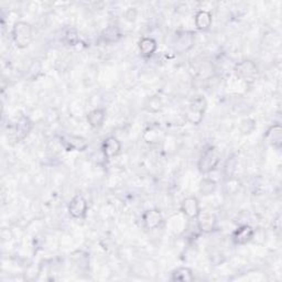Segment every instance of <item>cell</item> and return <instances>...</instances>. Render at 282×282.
<instances>
[{"label": "cell", "mask_w": 282, "mask_h": 282, "mask_svg": "<svg viewBox=\"0 0 282 282\" xmlns=\"http://www.w3.org/2000/svg\"><path fill=\"white\" fill-rule=\"evenodd\" d=\"M11 35H13V39L18 48L26 49L32 42L33 28L30 23L25 21H18L13 27Z\"/></svg>", "instance_id": "cell-1"}, {"label": "cell", "mask_w": 282, "mask_h": 282, "mask_svg": "<svg viewBox=\"0 0 282 282\" xmlns=\"http://www.w3.org/2000/svg\"><path fill=\"white\" fill-rule=\"evenodd\" d=\"M221 161V154L215 147H209L208 149L203 152L197 163V168L199 172L203 174L210 173L215 168L219 166Z\"/></svg>", "instance_id": "cell-2"}, {"label": "cell", "mask_w": 282, "mask_h": 282, "mask_svg": "<svg viewBox=\"0 0 282 282\" xmlns=\"http://www.w3.org/2000/svg\"><path fill=\"white\" fill-rule=\"evenodd\" d=\"M234 72L237 75V78L242 79L243 81L251 82L256 79L258 74V67L252 61L245 60L235 65Z\"/></svg>", "instance_id": "cell-3"}, {"label": "cell", "mask_w": 282, "mask_h": 282, "mask_svg": "<svg viewBox=\"0 0 282 282\" xmlns=\"http://www.w3.org/2000/svg\"><path fill=\"white\" fill-rule=\"evenodd\" d=\"M197 229L203 234H209L215 229L217 220L215 214L208 210H201L196 217Z\"/></svg>", "instance_id": "cell-4"}, {"label": "cell", "mask_w": 282, "mask_h": 282, "mask_svg": "<svg viewBox=\"0 0 282 282\" xmlns=\"http://www.w3.org/2000/svg\"><path fill=\"white\" fill-rule=\"evenodd\" d=\"M195 43V35L190 31L179 32L173 42V49L176 53H184L191 50Z\"/></svg>", "instance_id": "cell-5"}, {"label": "cell", "mask_w": 282, "mask_h": 282, "mask_svg": "<svg viewBox=\"0 0 282 282\" xmlns=\"http://www.w3.org/2000/svg\"><path fill=\"white\" fill-rule=\"evenodd\" d=\"M87 201L82 194H76V195L70 199L68 204V213L73 219L80 220L85 217L87 213Z\"/></svg>", "instance_id": "cell-6"}, {"label": "cell", "mask_w": 282, "mask_h": 282, "mask_svg": "<svg viewBox=\"0 0 282 282\" xmlns=\"http://www.w3.org/2000/svg\"><path fill=\"white\" fill-rule=\"evenodd\" d=\"M255 236V229L250 227L249 225H242L239 226L236 231L233 233V243L235 245H246L250 240L254 239Z\"/></svg>", "instance_id": "cell-7"}, {"label": "cell", "mask_w": 282, "mask_h": 282, "mask_svg": "<svg viewBox=\"0 0 282 282\" xmlns=\"http://www.w3.org/2000/svg\"><path fill=\"white\" fill-rule=\"evenodd\" d=\"M181 212L187 219L195 220L197 215L199 214V212H201L198 199L194 196H189L184 198L181 203Z\"/></svg>", "instance_id": "cell-8"}, {"label": "cell", "mask_w": 282, "mask_h": 282, "mask_svg": "<svg viewBox=\"0 0 282 282\" xmlns=\"http://www.w3.org/2000/svg\"><path fill=\"white\" fill-rule=\"evenodd\" d=\"M102 150L106 159H108V160L114 159L115 157L119 155V152L121 150L120 141L113 136L106 138L103 143Z\"/></svg>", "instance_id": "cell-9"}, {"label": "cell", "mask_w": 282, "mask_h": 282, "mask_svg": "<svg viewBox=\"0 0 282 282\" xmlns=\"http://www.w3.org/2000/svg\"><path fill=\"white\" fill-rule=\"evenodd\" d=\"M143 222L147 229H150V231L157 229L162 222V215L160 210L156 208L146 210L143 215Z\"/></svg>", "instance_id": "cell-10"}, {"label": "cell", "mask_w": 282, "mask_h": 282, "mask_svg": "<svg viewBox=\"0 0 282 282\" xmlns=\"http://www.w3.org/2000/svg\"><path fill=\"white\" fill-rule=\"evenodd\" d=\"M204 109H205L204 99H202V98L196 99V101L191 105L189 110H187V113H186L187 120L193 123H198L203 118Z\"/></svg>", "instance_id": "cell-11"}, {"label": "cell", "mask_w": 282, "mask_h": 282, "mask_svg": "<svg viewBox=\"0 0 282 282\" xmlns=\"http://www.w3.org/2000/svg\"><path fill=\"white\" fill-rule=\"evenodd\" d=\"M194 22L197 30L206 31L210 28L212 22H213V16L207 10H198L194 17Z\"/></svg>", "instance_id": "cell-12"}, {"label": "cell", "mask_w": 282, "mask_h": 282, "mask_svg": "<svg viewBox=\"0 0 282 282\" xmlns=\"http://www.w3.org/2000/svg\"><path fill=\"white\" fill-rule=\"evenodd\" d=\"M106 119V110L104 108H95L91 110L87 115V121L88 125H90L94 129L101 128Z\"/></svg>", "instance_id": "cell-13"}, {"label": "cell", "mask_w": 282, "mask_h": 282, "mask_svg": "<svg viewBox=\"0 0 282 282\" xmlns=\"http://www.w3.org/2000/svg\"><path fill=\"white\" fill-rule=\"evenodd\" d=\"M138 48H139L141 55L145 57H150L155 54V52L157 51V48H158V44L155 39L145 37L139 41Z\"/></svg>", "instance_id": "cell-14"}, {"label": "cell", "mask_w": 282, "mask_h": 282, "mask_svg": "<svg viewBox=\"0 0 282 282\" xmlns=\"http://www.w3.org/2000/svg\"><path fill=\"white\" fill-rule=\"evenodd\" d=\"M266 139L268 141L269 145H271L272 147L277 149H280L281 144H282V129L280 125H273L270 127L267 133H266Z\"/></svg>", "instance_id": "cell-15"}, {"label": "cell", "mask_w": 282, "mask_h": 282, "mask_svg": "<svg viewBox=\"0 0 282 282\" xmlns=\"http://www.w3.org/2000/svg\"><path fill=\"white\" fill-rule=\"evenodd\" d=\"M61 143L62 145L65 147L67 151L69 150H83L86 147L85 140L79 137L74 136H64L61 137Z\"/></svg>", "instance_id": "cell-16"}, {"label": "cell", "mask_w": 282, "mask_h": 282, "mask_svg": "<svg viewBox=\"0 0 282 282\" xmlns=\"http://www.w3.org/2000/svg\"><path fill=\"white\" fill-rule=\"evenodd\" d=\"M172 281H181V282H190L194 280V273L192 269L187 267H180L175 269L171 273Z\"/></svg>", "instance_id": "cell-17"}, {"label": "cell", "mask_w": 282, "mask_h": 282, "mask_svg": "<svg viewBox=\"0 0 282 282\" xmlns=\"http://www.w3.org/2000/svg\"><path fill=\"white\" fill-rule=\"evenodd\" d=\"M101 38L105 43H115L121 38V32L117 27L110 26L102 32Z\"/></svg>", "instance_id": "cell-18"}, {"label": "cell", "mask_w": 282, "mask_h": 282, "mask_svg": "<svg viewBox=\"0 0 282 282\" xmlns=\"http://www.w3.org/2000/svg\"><path fill=\"white\" fill-rule=\"evenodd\" d=\"M31 127H32V123L30 120H29V118H27V117H22V118L18 121V125H17V130H16L17 140L25 139L28 136V133L30 132Z\"/></svg>", "instance_id": "cell-19"}, {"label": "cell", "mask_w": 282, "mask_h": 282, "mask_svg": "<svg viewBox=\"0 0 282 282\" xmlns=\"http://www.w3.org/2000/svg\"><path fill=\"white\" fill-rule=\"evenodd\" d=\"M63 41L64 43L70 45V46H74L80 42V35L78 30H76L75 28H69L64 33V37H63Z\"/></svg>", "instance_id": "cell-20"}, {"label": "cell", "mask_w": 282, "mask_h": 282, "mask_svg": "<svg viewBox=\"0 0 282 282\" xmlns=\"http://www.w3.org/2000/svg\"><path fill=\"white\" fill-rule=\"evenodd\" d=\"M216 189V183L210 179H204L201 182V185H199V191L203 194V195H209V194L213 193Z\"/></svg>", "instance_id": "cell-21"}, {"label": "cell", "mask_w": 282, "mask_h": 282, "mask_svg": "<svg viewBox=\"0 0 282 282\" xmlns=\"http://www.w3.org/2000/svg\"><path fill=\"white\" fill-rule=\"evenodd\" d=\"M255 128H256V121L250 118H246V119L242 120V122H240V126H239L240 131H242L244 134L251 133L255 130Z\"/></svg>", "instance_id": "cell-22"}, {"label": "cell", "mask_w": 282, "mask_h": 282, "mask_svg": "<svg viewBox=\"0 0 282 282\" xmlns=\"http://www.w3.org/2000/svg\"><path fill=\"white\" fill-rule=\"evenodd\" d=\"M236 164H237V161L234 157L228 159V161H227L226 166H225V173H226V176H228V178H232L234 172L236 171Z\"/></svg>", "instance_id": "cell-23"}]
</instances>
